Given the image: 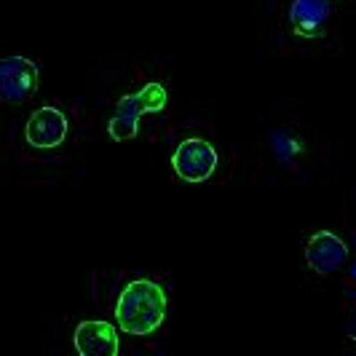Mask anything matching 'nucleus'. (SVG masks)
Returning <instances> with one entry per match:
<instances>
[{
    "instance_id": "4",
    "label": "nucleus",
    "mask_w": 356,
    "mask_h": 356,
    "mask_svg": "<svg viewBox=\"0 0 356 356\" xmlns=\"http://www.w3.org/2000/svg\"><path fill=\"white\" fill-rule=\"evenodd\" d=\"M38 78H40V70L33 59L19 56V54L6 56L0 62V94H3V99L11 105L33 99V94L38 91Z\"/></svg>"
},
{
    "instance_id": "2",
    "label": "nucleus",
    "mask_w": 356,
    "mask_h": 356,
    "mask_svg": "<svg viewBox=\"0 0 356 356\" xmlns=\"http://www.w3.org/2000/svg\"><path fill=\"white\" fill-rule=\"evenodd\" d=\"M169 102V94L161 83H145L140 91L134 94H126L118 99L115 113L107 124V134L115 140V143H129L137 137L140 131V118L145 113H161Z\"/></svg>"
},
{
    "instance_id": "9",
    "label": "nucleus",
    "mask_w": 356,
    "mask_h": 356,
    "mask_svg": "<svg viewBox=\"0 0 356 356\" xmlns=\"http://www.w3.org/2000/svg\"><path fill=\"white\" fill-rule=\"evenodd\" d=\"M268 143H270V150H273V156L282 161H295L300 153H303V140L298 137V134H292L289 129H273L270 134H268Z\"/></svg>"
},
{
    "instance_id": "1",
    "label": "nucleus",
    "mask_w": 356,
    "mask_h": 356,
    "mask_svg": "<svg viewBox=\"0 0 356 356\" xmlns=\"http://www.w3.org/2000/svg\"><path fill=\"white\" fill-rule=\"evenodd\" d=\"M166 316V295L156 282L137 279L121 289L115 303V321L129 335H150Z\"/></svg>"
},
{
    "instance_id": "8",
    "label": "nucleus",
    "mask_w": 356,
    "mask_h": 356,
    "mask_svg": "<svg viewBox=\"0 0 356 356\" xmlns=\"http://www.w3.org/2000/svg\"><path fill=\"white\" fill-rule=\"evenodd\" d=\"M75 351L81 356H115L118 335L110 321H83L75 330Z\"/></svg>"
},
{
    "instance_id": "6",
    "label": "nucleus",
    "mask_w": 356,
    "mask_h": 356,
    "mask_svg": "<svg viewBox=\"0 0 356 356\" xmlns=\"http://www.w3.org/2000/svg\"><path fill=\"white\" fill-rule=\"evenodd\" d=\"M346 260H348V247H346V241L340 236H335V233L319 231L314 233L308 238V244H305V263H308V268L314 273H319V276L335 273Z\"/></svg>"
},
{
    "instance_id": "7",
    "label": "nucleus",
    "mask_w": 356,
    "mask_h": 356,
    "mask_svg": "<svg viewBox=\"0 0 356 356\" xmlns=\"http://www.w3.org/2000/svg\"><path fill=\"white\" fill-rule=\"evenodd\" d=\"M332 19L330 0H292L289 3V24L298 38H321Z\"/></svg>"
},
{
    "instance_id": "5",
    "label": "nucleus",
    "mask_w": 356,
    "mask_h": 356,
    "mask_svg": "<svg viewBox=\"0 0 356 356\" xmlns=\"http://www.w3.org/2000/svg\"><path fill=\"white\" fill-rule=\"evenodd\" d=\"M67 115L59 107H38L35 113L27 118L24 137L35 150H54L67 140Z\"/></svg>"
},
{
    "instance_id": "3",
    "label": "nucleus",
    "mask_w": 356,
    "mask_h": 356,
    "mask_svg": "<svg viewBox=\"0 0 356 356\" xmlns=\"http://www.w3.org/2000/svg\"><path fill=\"white\" fill-rule=\"evenodd\" d=\"M217 161L220 159H217V150L212 143L191 137V140H182L177 145V150L172 156V169L182 182L198 185V182H207L212 177Z\"/></svg>"
}]
</instances>
